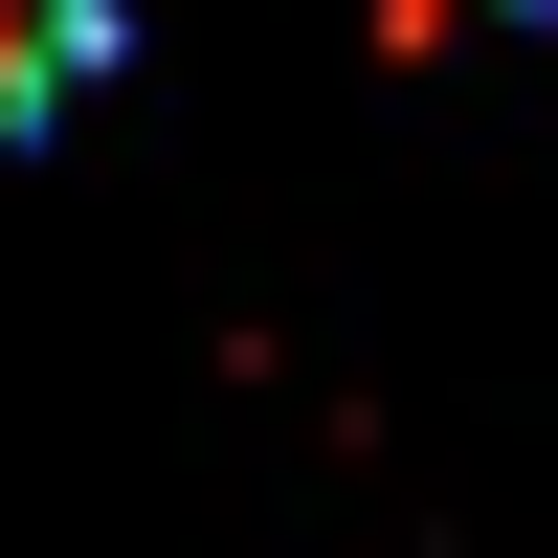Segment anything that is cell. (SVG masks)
Returning <instances> with one entry per match:
<instances>
[{"label":"cell","mask_w":558,"mask_h":558,"mask_svg":"<svg viewBox=\"0 0 558 558\" xmlns=\"http://www.w3.org/2000/svg\"><path fill=\"white\" fill-rule=\"evenodd\" d=\"M89 68H112V0H45V23H0V134H23V112H68Z\"/></svg>","instance_id":"1"}]
</instances>
